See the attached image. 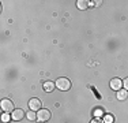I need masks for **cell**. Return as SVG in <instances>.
Instances as JSON below:
<instances>
[{
	"mask_svg": "<svg viewBox=\"0 0 128 123\" xmlns=\"http://www.w3.org/2000/svg\"><path fill=\"white\" fill-rule=\"evenodd\" d=\"M113 116L112 115H105L104 116V123H113Z\"/></svg>",
	"mask_w": 128,
	"mask_h": 123,
	"instance_id": "11",
	"label": "cell"
},
{
	"mask_svg": "<svg viewBox=\"0 0 128 123\" xmlns=\"http://www.w3.org/2000/svg\"><path fill=\"white\" fill-rule=\"evenodd\" d=\"M121 86H123V82H121L118 78H113V79L110 81V88L113 89V90H116V92L120 90Z\"/></svg>",
	"mask_w": 128,
	"mask_h": 123,
	"instance_id": "5",
	"label": "cell"
},
{
	"mask_svg": "<svg viewBox=\"0 0 128 123\" xmlns=\"http://www.w3.org/2000/svg\"><path fill=\"white\" fill-rule=\"evenodd\" d=\"M23 116H25V113H23L22 109H15L12 112V119L14 120H22Z\"/></svg>",
	"mask_w": 128,
	"mask_h": 123,
	"instance_id": "7",
	"label": "cell"
},
{
	"mask_svg": "<svg viewBox=\"0 0 128 123\" xmlns=\"http://www.w3.org/2000/svg\"><path fill=\"white\" fill-rule=\"evenodd\" d=\"M27 119H29V120H36V119H37V113L34 112V111H33V112H27Z\"/></svg>",
	"mask_w": 128,
	"mask_h": 123,
	"instance_id": "10",
	"label": "cell"
},
{
	"mask_svg": "<svg viewBox=\"0 0 128 123\" xmlns=\"http://www.w3.org/2000/svg\"><path fill=\"white\" fill-rule=\"evenodd\" d=\"M0 107H2V111L6 113L8 112H14V103L11 100H8V98H3L2 103H0Z\"/></svg>",
	"mask_w": 128,
	"mask_h": 123,
	"instance_id": "2",
	"label": "cell"
},
{
	"mask_svg": "<svg viewBox=\"0 0 128 123\" xmlns=\"http://www.w3.org/2000/svg\"><path fill=\"white\" fill-rule=\"evenodd\" d=\"M50 111L49 109H44V108H41L37 112V120L40 122H42V123H45V122H48L50 119Z\"/></svg>",
	"mask_w": 128,
	"mask_h": 123,
	"instance_id": "3",
	"label": "cell"
},
{
	"mask_svg": "<svg viewBox=\"0 0 128 123\" xmlns=\"http://www.w3.org/2000/svg\"><path fill=\"white\" fill-rule=\"evenodd\" d=\"M94 113H96V116L98 118V116H101V115H102V109H101V108H97L96 111H94Z\"/></svg>",
	"mask_w": 128,
	"mask_h": 123,
	"instance_id": "12",
	"label": "cell"
},
{
	"mask_svg": "<svg viewBox=\"0 0 128 123\" xmlns=\"http://www.w3.org/2000/svg\"><path fill=\"white\" fill-rule=\"evenodd\" d=\"M123 85L126 86V90H128V78L127 79H124V82H123Z\"/></svg>",
	"mask_w": 128,
	"mask_h": 123,
	"instance_id": "15",
	"label": "cell"
},
{
	"mask_svg": "<svg viewBox=\"0 0 128 123\" xmlns=\"http://www.w3.org/2000/svg\"><path fill=\"white\" fill-rule=\"evenodd\" d=\"M29 108L32 111H40L41 109V100H38V98H30Z\"/></svg>",
	"mask_w": 128,
	"mask_h": 123,
	"instance_id": "4",
	"label": "cell"
},
{
	"mask_svg": "<svg viewBox=\"0 0 128 123\" xmlns=\"http://www.w3.org/2000/svg\"><path fill=\"white\" fill-rule=\"evenodd\" d=\"M56 86L60 89V90H63V92H67V90H70L71 89V81H70L68 78H59L56 81Z\"/></svg>",
	"mask_w": 128,
	"mask_h": 123,
	"instance_id": "1",
	"label": "cell"
},
{
	"mask_svg": "<svg viewBox=\"0 0 128 123\" xmlns=\"http://www.w3.org/2000/svg\"><path fill=\"white\" fill-rule=\"evenodd\" d=\"M89 7V2H86V0H79L78 2V8L79 10H84V8Z\"/></svg>",
	"mask_w": 128,
	"mask_h": 123,
	"instance_id": "9",
	"label": "cell"
},
{
	"mask_svg": "<svg viewBox=\"0 0 128 123\" xmlns=\"http://www.w3.org/2000/svg\"><path fill=\"white\" fill-rule=\"evenodd\" d=\"M2 120L3 122H8V120H10V116H8L7 113H4V115H3V118H2Z\"/></svg>",
	"mask_w": 128,
	"mask_h": 123,
	"instance_id": "13",
	"label": "cell"
},
{
	"mask_svg": "<svg viewBox=\"0 0 128 123\" xmlns=\"http://www.w3.org/2000/svg\"><path fill=\"white\" fill-rule=\"evenodd\" d=\"M90 123H104V120H101L100 118H96V119H93Z\"/></svg>",
	"mask_w": 128,
	"mask_h": 123,
	"instance_id": "14",
	"label": "cell"
},
{
	"mask_svg": "<svg viewBox=\"0 0 128 123\" xmlns=\"http://www.w3.org/2000/svg\"><path fill=\"white\" fill-rule=\"evenodd\" d=\"M128 98V90H126V89H120V90L117 92V100L118 101H126Z\"/></svg>",
	"mask_w": 128,
	"mask_h": 123,
	"instance_id": "6",
	"label": "cell"
},
{
	"mask_svg": "<svg viewBox=\"0 0 128 123\" xmlns=\"http://www.w3.org/2000/svg\"><path fill=\"white\" fill-rule=\"evenodd\" d=\"M54 86H56V84H53L52 81H45L44 82V90L49 93V92H52L54 89Z\"/></svg>",
	"mask_w": 128,
	"mask_h": 123,
	"instance_id": "8",
	"label": "cell"
}]
</instances>
